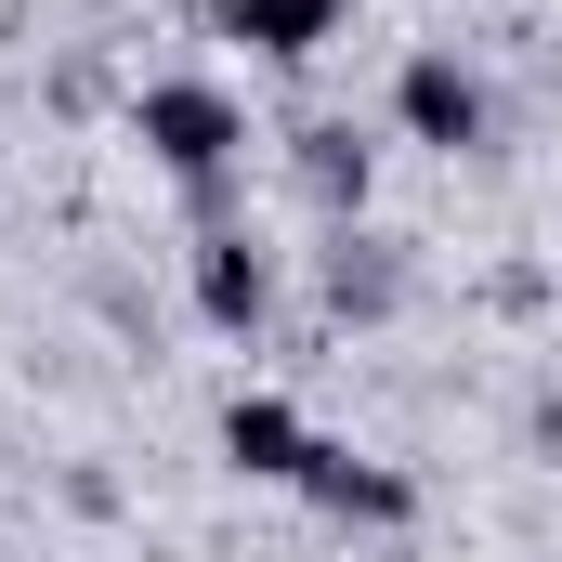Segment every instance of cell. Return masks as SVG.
I'll return each mask as SVG.
<instances>
[{"label":"cell","mask_w":562,"mask_h":562,"mask_svg":"<svg viewBox=\"0 0 562 562\" xmlns=\"http://www.w3.org/2000/svg\"><path fill=\"white\" fill-rule=\"evenodd\" d=\"M132 144L170 170V183H210V170H249V105L183 66V79H144L132 92Z\"/></svg>","instance_id":"1"},{"label":"cell","mask_w":562,"mask_h":562,"mask_svg":"<svg viewBox=\"0 0 562 562\" xmlns=\"http://www.w3.org/2000/svg\"><path fill=\"white\" fill-rule=\"evenodd\" d=\"M393 132L431 144V157H484V144H497V105H484V79L431 40V53H406V66H393Z\"/></svg>","instance_id":"2"},{"label":"cell","mask_w":562,"mask_h":562,"mask_svg":"<svg viewBox=\"0 0 562 562\" xmlns=\"http://www.w3.org/2000/svg\"><path fill=\"white\" fill-rule=\"evenodd\" d=\"M288 497L327 510V524H353V537H406V524H419V484H406L393 458H353V445H314V471H301Z\"/></svg>","instance_id":"3"},{"label":"cell","mask_w":562,"mask_h":562,"mask_svg":"<svg viewBox=\"0 0 562 562\" xmlns=\"http://www.w3.org/2000/svg\"><path fill=\"white\" fill-rule=\"evenodd\" d=\"M196 327L223 340H262L276 327V249L236 223V236H196Z\"/></svg>","instance_id":"4"},{"label":"cell","mask_w":562,"mask_h":562,"mask_svg":"<svg viewBox=\"0 0 562 562\" xmlns=\"http://www.w3.org/2000/svg\"><path fill=\"white\" fill-rule=\"evenodd\" d=\"M288 183H301L314 223H367V196H380V144L353 132V119H314V132L288 144Z\"/></svg>","instance_id":"5"},{"label":"cell","mask_w":562,"mask_h":562,"mask_svg":"<svg viewBox=\"0 0 562 562\" xmlns=\"http://www.w3.org/2000/svg\"><path fill=\"white\" fill-rule=\"evenodd\" d=\"M314 445H327V431L301 419L288 393H236V406H223V458H236L249 484H301V471H314Z\"/></svg>","instance_id":"6"},{"label":"cell","mask_w":562,"mask_h":562,"mask_svg":"<svg viewBox=\"0 0 562 562\" xmlns=\"http://www.w3.org/2000/svg\"><path fill=\"white\" fill-rule=\"evenodd\" d=\"M210 26H223V40H249L262 66H314V53L353 26V0H210Z\"/></svg>","instance_id":"7"},{"label":"cell","mask_w":562,"mask_h":562,"mask_svg":"<svg viewBox=\"0 0 562 562\" xmlns=\"http://www.w3.org/2000/svg\"><path fill=\"white\" fill-rule=\"evenodd\" d=\"M327 314H353V327H393L406 314V276H393V249L367 223H327Z\"/></svg>","instance_id":"8"}]
</instances>
